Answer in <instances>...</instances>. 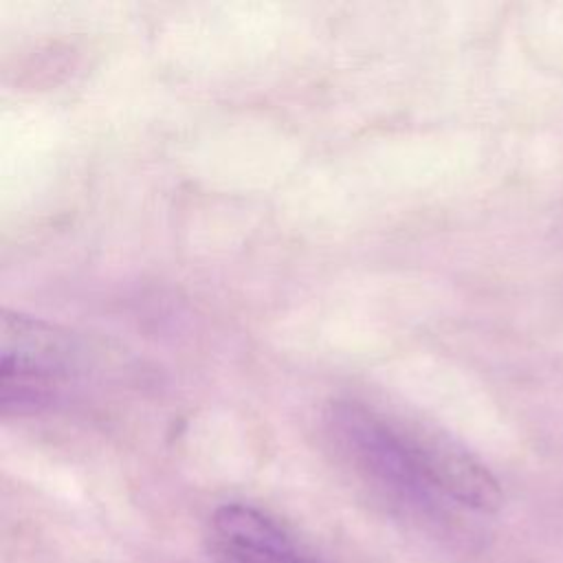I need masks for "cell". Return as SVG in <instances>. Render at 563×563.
Wrapping results in <instances>:
<instances>
[{
    "label": "cell",
    "mask_w": 563,
    "mask_h": 563,
    "mask_svg": "<svg viewBox=\"0 0 563 563\" xmlns=\"http://www.w3.org/2000/svg\"><path fill=\"white\" fill-rule=\"evenodd\" d=\"M325 424L356 468L378 486L418 508H431L438 501L440 495L420 475L396 420L361 402L336 400L328 407Z\"/></svg>",
    "instance_id": "7a4b0ae2"
},
{
    "label": "cell",
    "mask_w": 563,
    "mask_h": 563,
    "mask_svg": "<svg viewBox=\"0 0 563 563\" xmlns=\"http://www.w3.org/2000/svg\"><path fill=\"white\" fill-rule=\"evenodd\" d=\"M211 528L229 563H319L275 519L246 504L216 508Z\"/></svg>",
    "instance_id": "277c9868"
},
{
    "label": "cell",
    "mask_w": 563,
    "mask_h": 563,
    "mask_svg": "<svg viewBox=\"0 0 563 563\" xmlns=\"http://www.w3.org/2000/svg\"><path fill=\"white\" fill-rule=\"evenodd\" d=\"M398 431L424 477L440 495L477 512H495L504 504V490L497 477L460 442L440 431L398 422Z\"/></svg>",
    "instance_id": "3957f363"
},
{
    "label": "cell",
    "mask_w": 563,
    "mask_h": 563,
    "mask_svg": "<svg viewBox=\"0 0 563 563\" xmlns=\"http://www.w3.org/2000/svg\"><path fill=\"white\" fill-rule=\"evenodd\" d=\"M84 367L77 336L55 323L2 310L0 319V407L31 413L48 407L64 383Z\"/></svg>",
    "instance_id": "6da1fadb"
}]
</instances>
